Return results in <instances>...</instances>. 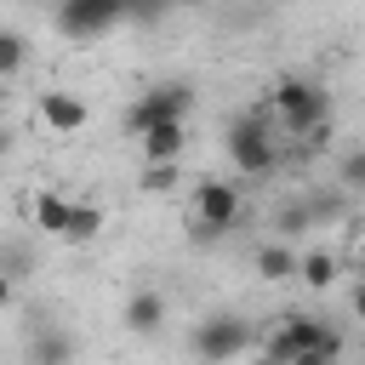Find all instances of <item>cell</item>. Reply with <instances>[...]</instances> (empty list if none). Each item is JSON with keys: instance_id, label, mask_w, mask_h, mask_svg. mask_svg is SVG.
I'll use <instances>...</instances> for the list:
<instances>
[{"instance_id": "5", "label": "cell", "mask_w": 365, "mask_h": 365, "mask_svg": "<svg viewBox=\"0 0 365 365\" xmlns=\"http://www.w3.org/2000/svg\"><path fill=\"white\" fill-rule=\"evenodd\" d=\"M188 108H194V91H188V86H154V91H143V97L125 108V131L143 137V131H154V125H165V120H188Z\"/></svg>"}, {"instance_id": "20", "label": "cell", "mask_w": 365, "mask_h": 365, "mask_svg": "<svg viewBox=\"0 0 365 365\" xmlns=\"http://www.w3.org/2000/svg\"><path fill=\"white\" fill-rule=\"evenodd\" d=\"M348 302H354V314L365 319V274H359V285H354V297H348Z\"/></svg>"}, {"instance_id": "13", "label": "cell", "mask_w": 365, "mask_h": 365, "mask_svg": "<svg viewBox=\"0 0 365 365\" xmlns=\"http://www.w3.org/2000/svg\"><path fill=\"white\" fill-rule=\"evenodd\" d=\"M297 279H302L308 291H331V285H336V257H331V251H308L302 268H297Z\"/></svg>"}, {"instance_id": "1", "label": "cell", "mask_w": 365, "mask_h": 365, "mask_svg": "<svg viewBox=\"0 0 365 365\" xmlns=\"http://www.w3.org/2000/svg\"><path fill=\"white\" fill-rule=\"evenodd\" d=\"M268 97H274V114H279V125H285L291 137H314V131L331 125V91H325L319 80H308V74L274 80Z\"/></svg>"}, {"instance_id": "11", "label": "cell", "mask_w": 365, "mask_h": 365, "mask_svg": "<svg viewBox=\"0 0 365 365\" xmlns=\"http://www.w3.org/2000/svg\"><path fill=\"white\" fill-rule=\"evenodd\" d=\"M68 222H74V205L63 200V194H51V188H40L34 194V228H46V234H68Z\"/></svg>"}, {"instance_id": "21", "label": "cell", "mask_w": 365, "mask_h": 365, "mask_svg": "<svg viewBox=\"0 0 365 365\" xmlns=\"http://www.w3.org/2000/svg\"><path fill=\"white\" fill-rule=\"evenodd\" d=\"M359 274H365V251H359Z\"/></svg>"}, {"instance_id": "22", "label": "cell", "mask_w": 365, "mask_h": 365, "mask_svg": "<svg viewBox=\"0 0 365 365\" xmlns=\"http://www.w3.org/2000/svg\"><path fill=\"white\" fill-rule=\"evenodd\" d=\"M182 6H188V0H182Z\"/></svg>"}, {"instance_id": "6", "label": "cell", "mask_w": 365, "mask_h": 365, "mask_svg": "<svg viewBox=\"0 0 365 365\" xmlns=\"http://www.w3.org/2000/svg\"><path fill=\"white\" fill-rule=\"evenodd\" d=\"M188 348H194L200 359H234V354L251 348V325L234 319V314H211V319L194 325V342H188Z\"/></svg>"}, {"instance_id": "4", "label": "cell", "mask_w": 365, "mask_h": 365, "mask_svg": "<svg viewBox=\"0 0 365 365\" xmlns=\"http://www.w3.org/2000/svg\"><path fill=\"white\" fill-rule=\"evenodd\" d=\"M125 17H131V0H57V34L63 40H103Z\"/></svg>"}, {"instance_id": "18", "label": "cell", "mask_w": 365, "mask_h": 365, "mask_svg": "<svg viewBox=\"0 0 365 365\" xmlns=\"http://www.w3.org/2000/svg\"><path fill=\"white\" fill-rule=\"evenodd\" d=\"M23 46H29L23 34H6V40H0V74H6V80L23 68Z\"/></svg>"}, {"instance_id": "17", "label": "cell", "mask_w": 365, "mask_h": 365, "mask_svg": "<svg viewBox=\"0 0 365 365\" xmlns=\"http://www.w3.org/2000/svg\"><path fill=\"white\" fill-rule=\"evenodd\" d=\"M336 182H342V188H365V148H348V154H342Z\"/></svg>"}, {"instance_id": "16", "label": "cell", "mask_w": 365, "mask_h": 365, "mask_svg": "<svg viewBox=\"0 0 365 365\" xmlns=\"http://www.w3.org/2000/svg\"><path fill=\"white\" fill-rule=\"evenodd\" d=\"M97 228H103V211L97 205H74V222H68L63 240H97Z\"/></svg>"}, {"instance_id": "3", "label": "cell", "mask_w": 365, "mask_h": 365, "mask_svg": "<svg viewBox=\"0 0 365 365\" xmlns=\"http://www.w3.org/2000/svg\"><path fill=\"white\" fill-rule=\"evenodd\" d=\"M222 143H228L234 171H245V177H268V171H279V137H274V125H268L262 114H240V120H228Z\"/></svg>"}, {"instance_id": "12", "label": "cell", "mask_w": 365, "mask_h": 365, "mask_svg": "<svg viewBox=\"0 0 365 365\" xmlns=\"http://www.w3.org/2000/svg\"><path fill=\"white\" fill-rule=\"evenodd\" d=\"M297 268H302V257H297L291 245H279V240L257 251V274H262L268 285H279V279H297Z\"/></svg>"}, {"instance_id": "8", "label": "cell", "mask_w": 365, "mask_h": 365, "mask_svg": "<svg viewBox=\"0 0 365 365\" xmlns=\"http://www.w3.org/2000/svg\"><path fill=\"white\" fill-rule=\"evenodd\" d=\"M40 120H46V131H57V137H74L91 114H86V103L74 97V91H40Z\"/></svg>"}, {"instance_id": "2", "label": "cell", "mask_w": 365, "mask_h": 365, "mask_svg": "<svg viewBox=\"0 0 365 365\" xmlns=\"http://www.w3.org/2000/svg\"><path fill=\"white\" fill-rule=\"evenodd\" d=\"M348 342H342V331L336 325H325V319H308V314H279V331L262 342V354L268 359H336Z\"/></svg>"}, {"instance_id": "7", "label": "cell", "mask_w": 365, "mask_h": 365, "mask_svg": "<svg viewBox=\"0 0 365 365\" xmlns=\"http://www.w3.org/2000/svg\"><path fill=\"white\" fill-rule=\"evenodd\" d=\"M194 217H205V222H217V228H234V217H240V188L222 182V177H200V182H194Z\"/></svg>"}, {"instance_id": "15", "label": "cell", "mask_w": 365, "mask_h": 365, "mask_svg": "<svg viewBox=\"0 0 365 365\" xmlns=\"http://www.w3.org/2000/svg\"><path fill=\"white\" fill-rule=\"evenodd\" d=\"M29 354H34L40 365H68V359H74V342H68V336H34Z\"/></svg>"}, {"instance_id": "14", "label": "cell", "mask_w": 365, "mask_h": 365, "mask_svg": "<svg viewBox=\"0 0 365 365\" xmlns=\"http://www.w3.org/2000/svg\"><path fill=\"white\" fill-rule=\"evenodd\" d=\"M177 171H182V160H143V188L148 194H165L177 182Z\"/></svg>"}, {"instance_id": "19", "label": "cell", "mask_w": 365, "mask_h": 365, "mask_svg": "<svg viewBox=\"0 0 365 365\" xmlns=\"http://www.w3.org/2000/svg\"><path fill=\"white\" fill-rule=\"evenodd\" d=\"M319 217H314V205H285L279 211V234H302V228H314Z\"/></svg>"}, {"instance_id": "10", "label": "cell", "mask_w": 365, "mask_h": 365, "mask_svg": "<svg viewBox=\"0 0 365 365\" xmlns=\"http://www.w3.org/2000/svg\"><path fill=\"white\" fill-rule=\"evenodd\" d=\"M137 143H143V160H182V148H188V137H182V120H165V125L143 131Z\"/></svg>"}, {"instance_id": "9", "label": "cell", "mask_w": 365, "mask_h": 365, "mask_svg": "<svg viewBox=\"0 0 365 365\" xmlns=\"http://www.w3.org/2000/svg\"><path fill=\"white\" fill-rule=\"evenodd\" d=\"M160 325H165V297H160V291H131V302H125V331L154 336Z\"/></svg>"}]
</instances>
